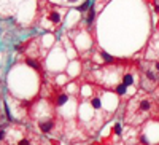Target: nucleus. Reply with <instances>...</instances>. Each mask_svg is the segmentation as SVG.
Wrapping results in <instances>:
<instances>
[{"label":"nucleus","mask_w":159,"mask_h":145,"mask_svg":"<svg viewBox=\"0 0 159 145\" xmlns=\"http://www.w3.org/2000/svg\"><path fill=\"white\" fill-rule=\"evenodd\" d=\"M3 137H5V131H3L2 128H0V140H2Z\"/></svg>","instance_id":"nucleus-14"},{"label":"nucleus","mask_w":159,"mask_h":145,"mask_svg":"<svg viewBox=\"0 0 159 145\" xmlns=\"http://www.w3.org/2000/svg\"><path fill=\"white\" fill-rule=\"evenodd\" d=\"M38 126H40V129H42V133L48 134V133L52 131V128H54V121H52L51 118H49V120H42Z\"/></svg>","instance_id":"nucleus-2"},{"label":"nucleus","mask_w":159,"mask_h":145,"mask_svg":"<svg viewBox=\"0 0 159 145\" xmlns=\"http://www.w3.org/2000/svg\"><path fill=\"white\" fill-rule=\"evenodd\" d=\"M94 16H96V11H94V8H89V15H88L86 22H88V24H92V21H94Z\"/></svg>","instance_id":"nucleus-8"},{"label":"nucleus","mask_w":159,"mask_h":145,"mask_svg":"<svg viewBox=\"0 0 159 145\" xmlns=\"http://www.w3.org/2000/svg\"><path fill=\"white\" fill-rule=\"evenodd\" d=\"M127 89H129V88H127L124 83H119L113 91H115V93H116L118 96H126V94H127Z\"/></svg>","instance_id":"nucleus-4"},{"label":"nucleus","mask_w":159,"mask_h":145,"mask_svg":"<svg viewBox=\"0 0 159 145\" xmlns=\"http://www.w3.org/2000/svg\"><path fill=\"white\" fill-rule=\"evenodd\" d=\"M115 134H121V124H115Z\"/></svg>","instance_id":"nucleus-13"},{"label":"nucleus","mask_w":159,"mask_h":145,"mask_svg":"<svg viewBox=\"0 0 159 145\" xmlns=\"http://www.w3.org/2000/svg\"><path fill=\"white\" fill-rule=\"evenodd\" d=\"M25 62H27V65H32V67H34L35 70H40V65H38V62H35L34 59H25Z\"/></svg>","instance_id":"nucleus-9"},{"label":"nucleus","mask_w":159,"mask_h":145,"mask_svg":"<svg viewBox=\"0 0 159 145\" xmlns=\"http://www.w3.org/2000/svg\"><path fill=\"white\" fill-rule=\"evenodd\" d=\"M67 101H69V96L62 93V94H59V97H57V101H56V104H57V105H64V104H65V102H67Z\"/></svg>","instance_id":"nucleus-7"},{"label":"nucleus","mask_w":159,"mask_h":145,"mask_svg":"<svg viewBox=\"0 0 159 145\" xmlns=\"http://www.w3.org/2000/svg\"><path fill=\"white\" fill-rule=\"evenodd\" d=\"M159 116V101L148 93L134 94L126 107V121L129 124H142L143 121Z\"/></svg>","instance_id":"nucleus-1"},{"label":"nucleus","mask_w":159,"mask_h":145,"mask_svg":"<svg viewBox=\"0 0 159 145\" xmlns=\"http://www.w3.org/2000/svg\"><path fill=\"white\" fill-rule=\"evenodd\" d=\"M89 5H91V2H86L84 5H81V7H80L78 10H80V11H86V10L89 8Z\"/></svg>","instance_id":"nucleus-11"},{"label":"nucleus","mask_w":159,"mask_h":145,"mask_svg":"<svg viewBox=\"0 0 159 145\" xmlns=\"http://www.w3.org/2000/svg\"><path fill=\"white\" fill-rule=\"evenodd\" d=\"M102 58H103V61H107V62H113L115 61L110 54H107V53H102Z\"/></svg>","instance_id":"nucleus-10"},{"label":"nucleus","mask_w":159,"mask_h":145,"mask_svg":"<svg viewBox=\"0 0 159 145\" xmlns=\"http://www.w3.org/2000/svg\"><path fill=\"white\" fill-rule=\"evenodd\" d=\"M91 105H92V107H94L96 110H100V107H102V102H100V99H99L97 96H94V97L91 99Z\"/></svg>","instance_id":"nucleus-6"},{"label":"nucleus","mask_w":159,"mask_h":145,"mask_svg":"<svg viewBox=\"0 0 159 145\" xmlns=\"http://www.w3.org/2000/svg\"><path fill=\"white\" fill-rule=\"evenodd\" d=\"M123 83H124L127 88L134 86V83H135V77H134V73H132V72H126L124 77H123Z\"/></svg>","instance_id":"nucleus-3"},{"label":"nucleus","mask_w":159,"mask_h":145,"mask_svg":"<svg viewBox=\"0 0 159 145\" xmlns=\"http://www.w3.org/2000/svg\"><path fill=\"white\" fill-rule=\"evenodd\" d=\"M48 18H49V21H51V22H54V24H57V22L61 21V15H59L57 11H51Z\"/></svg>","instance_id":"nucleus-5"},{"label":"nucleus","mask_w":159,"mask_h":145,"mask_svg":"<svg viewBox=\"0 0 159 145\" xmlns=\"http://www.w3.org/2000/svg\"><path fill=\"white\" fill-rule=\"evenodd\" d=\"M157 91H159V86H157Z\"/></svg>","instance_id":"nucleus-15"},{"label":"nucleus","mask_w":159,"mask_h":145,"mask_svg":"<svg viewBox=\"0 0 159 145\" xmlns=\"http://www.w3.org/2000/svg\"><path fill=\"white\" fill-rule=\"evenodd\" d=\"M18 145H32L30 143V140L29 139H22V140H19V143Z\"/></svg>","instance_id":"nucleus-12"}]
</instances>
